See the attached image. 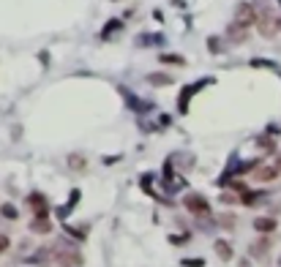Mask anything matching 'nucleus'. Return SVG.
<instances>
[{
	"mask_svg": "<svg viewBox=\"0 0 281 267\" xmlns=\"http://www.w3.org/2000/svg\"><path fill=\"white\" fill-rule=\"evenodd\" d=\"M68 166H71V169H85V158H82V155H68Z\"/></svg>",
	"mask_w": 281,
	"mask_h": 267,
	"instance_id": "nucleus-18",
	"label": "nucleus"
},
{
	"mask_svg": "<svg viewBox=\"0 0 281 267\" xmlns=\"http://www.w3.org/2000/svg\"><path fill=\"white\" fill-rule=\"evenodd\" d=\"M260 147L268 150V153H273V150H276V142H273L271 136H262V139H260Z\"/></svg>",
	"mask_w": 281,
	"mask_h": 267,
	"instance_id": "nucleus-20",
	"label": "nucleus"
},
{
	"mask_svg": "<svg viewBox=\"0 0 281 267\" xmlns=\"http://www.w3.org/2000/svg\"><path fill=\"white\" fill-rule=\"evenodd\" d=\"M276 226H279L276 218H265V216H262V218H257V221H254V229L260 232V235H271Z\"/></svg>",
	"mask_w": 281,
	"mask_h": 267,
	"instance_id": "nucleus-10",
	"label": "nucleus"
},
{
	"mask_svg": "<svg viewBox=\"0 0 281 267\" xmlns=\"http://www.w3.org/2000/svg\"><path fill=\"white\" fill-rule=\"evenodd\" d=\"M139 46H150V44H164V36H139L137 38Z\"/></svg>",
	"mask_w": 281,
	"mask_h": 267,
	"instance_id": "nucleus-16",
	"label": "nucleus"
},
{
	"mask_svg": "<svg viewBox=\"0 0 281 267\" xmlns=\"http://www.w3.org/2000/svg\"><path fill=\"white\" fill-rule=\"evenodd\" d=\"M246 36H249V27L238 25V22H230V27H227V38H230L232 44H243Z\"/></svg>",
	"mask_w": 281,
	"mask_h": 267,
	"instance_id": "nucleus-8",
	"label": "nucleus"
},
{
	"mask_svg": "<svg viewBox=\"0 0 281 267\" xmlns=\"http://www.w3.org/2000/svg\"><path fill=\"white\" fill-rule=\"evenodd\" d=\"M169 243H172V246H183V243H186V235H172V237H169Z\"/></svg>",
	"mask_w": 281,
	"mask_h": 267,
	"instance_id": "nucleus-25",
	"label": "nucleus"
},
{
	"mask_svg": "<svg viewBox=\"0 0 281 267\" xmlns=\"http://www.w3.org/2000/svg\"><path fill=\"white\" fill-rule=\"evenodd\" d=\"M180 265H183V267H202V265H205V259H183Z\"/></svg>",
	"mask_w": 281,
	"mask_h": 267,
	"instance_id": "nucleus-23",
	"label": "nucleus"
},
{
	"mask_svg": "<svg viewBox=\"0 0 281 267\" xmlns=\"http://www.w3.org/2000/svg\"><path fill=\"white\" fill-rule=\"evenodd\" d=\"M213 248H216V257H219L221 262H230V259H232V246L227 240H216Z\"/></svg>",
	"mask_w": 281,
	"mask_h": 267,
	"instance_id": "nucleus-11",
	"label": "nucleus"
},
{
	"mask_svg": "<svg viewBox=\"0 0 281 267\" xmlns=\"http://www.w3.org/2000/svg\"><path fill=\"white\" fill-rule=\"evenodd\" d=\"M27 205L33 207L36 218H49V202L44 199V194H30L27 196Z\"/></svg>",
	"mask_w": 281,
	"mask_h": 267,
	"instance_id": "nucleus-5",
	"label": "nucleus"
},
{
	"mask_svg": "<svg viewBox=\"0 0 281 267\" xmlns=\"http://www.w3.org/2000/svg\"><path fill=\"white\" fill-rule=\"evenodd\" d=\"M260 199H262V194H254V191H246V194L241 196V202H243V205H246V207L257 205V202H260Z\"/></svg>",
	"mask_w": 281,
	"mask_h": 267,
	"instance_id": "nucleus-15",
	"label": "nucleus"
},
{
	"mask_svg": "<svg viewBox=\"0 0 281 267\" xmlns=\"http://www.w3.org/2000/svg\"><path fill=\"white\" fill-rule=\"evenodd\" d=\"M120 27H123V22H120V19H109V22H107V25H104L101 36H104V38H109V36H112V33H115V30H120Z\"/></svg>",
	"mask_w": 281,
	"mask_h": 267,
	"instance_id": "nucleus-14",
	"label": "nucleus"
},
{
	"mask_svg": "<svg viewBox=\"0 0 281 267\" xmlns=\"http://www.w3.org/2000/svg\"><path fill=\"white\" fill-rule=\"evenodd\" d=\"M251 66H268V68H276V63H271V60H251Z\"/></svg>",
	"mask_w": 281,
	"mask_h": 267,
	"instance_id": "nucleus-26",
	"label": "nucleus"
},
{
	"mask_svg": "<svg viewBox=\"0 0 281 267\" xmlns=\"http://www.w3.org/2000/svg\"><path fill=\"white\" fill-rule=\"evenodd\" d=\"M279 166L276 164H273V166H268V164H260V166H257V169H254V180H260V183H271V180H276L279 177Z\"/></svg>",
	"mask_w": 281,
	"mask_h": 267,
	"instance_id": "nucleus-6",
	"label": "nucleus"
},
{
	"mask_svg": "<svg viewBox=\"0 0 281 267\" xmlns=\"http://www.w3.org/2000/svg\"><path fill=\"white\" fill-rule=\"evenodd\" d=\"M235 22L243 27H251L257 22V5L254 3H238L235 5Z\"/></svg>",
	"mask_w": 281,
	"mask_h": 267,
	"instance_id": "nucleus-4",
	"label": "nucleus"
},
{
	"mask_svg": "<svg viewBox=\"0 0 281 267\" xmlns=\"http://www.w3.org/2000/svg\"><path fill=\"white\" fill-rule=\"evenodd\" d=\"M183 207L189 213H194V216H200V218H208L210 216V202L205 199L202 194H194V191L183 196Z\"/></svg>",
	"mask_w": 281,
	"mask_h": 267,
	"instance_id": "nucleus-3",
	"label": "nucleus"
},
{
	"mask_svg": "<svg viewBox=\"0 0 281 267\" xmlns=\"http://www.w3.org/2000/svg\"><path fill=\"white\" fill-rule=\"evenodd\" d=\"M52 259H55L60 267H79L82 265V254L74 246H68L66 240H60L55 248H52Z\"/></svg>",
	"mask_w": 281,
	"mask_h": 267,
	"instance_id": "nucleus-1",
	"label": "nucleus"
},
{
	"mask_svg": "<svg viewBox=\"0 0 281 267\" xmlns=\"http://www.w3.org/2000/svg\"><path fill=\"white\" fill-rule=\"evenodd\" d=\"M219 224H221V226H227V229H232V226H235V216H221V218H219Z\"/></svg>",
	"mask_w": 281,
	"mask_h": 267,
	"instance_id": "nucleus-22",
	"label": "nucleus"
},
{
	"mask_svg": "<svg viewBox=\"0 0 281 267\" xmlns=\"http://www.w3.org/2000/svg\"><path fill=\"white\" fill-rule=\"evenodd\" d=\"M0 213H3V218H11V221L16 218V207L14 205H3L0 207Z\"/></svg>",
	"mask_w": 281,
	"mask_h": 267,
	"instance_id": "nucleus-21",
	"label": "nucleus"
},
{
	"mask_svg": "<svg viewBox=\"0 0 281 267\" xmlns=\"http://www.w3.org/2000/svg\"><path fill=\"white\" fill-rule=\"evenodd\" d=\"M213 82V79H205V82H197V85H189V88H186L183 93H180V98H178V107H180V112H186V109H189V98L194 96L197 90L202 88V85H210Z\"/></svg>",
	"mask_w": 281,
	"mask_h": 267,
	"instance_id": "nucleus-7",
	"label": "nucleus"
},
{
	"mask_svg": "<svg viewBox=\"0 0 281 267\" xmlns=\"http://www.w3.org/2000/svg\"><path fill=\"white\" fill-rule=\"evenodd\" d=\"M8 248H11V240H8L5 235H0V254H5Z\"/></svg>",
	"mask_w": 281,
	"mask_h": 267,
	"instance_id": "nucleus-24",
	"label": "nucleus"
},
{
	"mask_svg": "<svg viewBox=\"0 0 281 267\" xmlns=\"http://www.w3.org/2000/svg\"><path fill=\"white\" fill-rule=\"evenodd\" d=\"M257 27H260V33L265 38H273L279 33V16L273 14L271 5H260L257 8Z\"/></svg>",
	"mask_w": 281,
	"mask_h": 267,
	"instance_id": "nucleus-2",
	"label": "nucleus"
},
{
	"mask_svg": "<svg viewBox=\"0 0 281 267\" xmlns=\"http://www.w3.org/2000/svg\"><path fill=\"white\" fill-rule=\"evenodd\" d=\"M268 254H271V240H268V237H260V240H254V243H251V257L265 259Z\"/></svg>",
	"mask_w": 281,
	"mask_h": 267,
	"instance_id": "nucleus-9",
	"label": "nucleus"
},
{
	"mask_svg": "<svg viewBox=\"0 0 281 267\" xmlns=\"http://www.w3.org/2000/svg\"><path fill=\"white\" fill-rule=\"evenodd\" d=\"M276 166H279V169H281V153L276 155Z\"/></svg>",
	"mask_w": 281,
	"mask_h": 267,
	"instance_id": "nucleus-28",
	"label": "nucleus"
},
{
	"mask_svg": "<svg viewBox=\"0 0 281 267\" xmlns=\"http://www.w3.org/2000/svg\"><path fill=\"white\" fill-rule=\"evenodd\" d=\"M30 229L36 232V235H49V232H52V221H49V218H33Z\"/></svg>",
	"mask_w": 281,
	"mask_h": 267,
	"instance_id": "nucleus-12",
	"label": "nucleus"
},
{
	"mask_svg": "<svg viewBox=\"0 0 281 267\" xmlns=\"http://www.w3.org/2000/svg\"><path fill=\"white\" fill-rule=\"evenodd\" d=\"M208 49L213 52V55H219V52H221V41H219V36H210V38H208Z\"/></svg>",
	"mask_w": 281,
	"mask_h": 267,
	"instance_id": "nucleus-19",
	"label": "nucleus"
},
{
	"mask_svg": "<svg viewBox=\"0 0 281 267\" xmlns=\"http://www.w3.org/2000/svg\"><path fill=\"white\" fill-rule=\"evenodd\" d=\"M148 82L156 85V88H167V85H172L175 79L169 77V74H148Z\"/></svg>",
	"mask_w": 281,
	"mask_h": 267,
	"instance_id": "nucleus-13",
	"label": "nucleus"
},
{
	"mask_svg": "<svg viewBox=\"0 0 281 267\" xmlns=\"http://www.w3.org/2000/svg\"><path fill=\"white\" fill-rule=\"evenodd\" d=\"M159 60L161 63H169V66H183V57H180V55H159Z\"/></svg>",
	"mask_w": 281,
	"mask_h": 267,
	"instance_id": "nucleus-17",
	"label": "nucleus"
},
{
	"mask_svg": "<svg viewBox=\"0 0 281 267\" xmlns=\"http://www.w3.org/2000/svg\"><path fill=\"white\" fill-rule=\"evenodd\" d=\"M221 202H224V205H232V202H235V196H232V194H221Z\"/></svg>",
	"mask_w": 281,
	"mask_h": 267,
	"instance_id": "nucleus-27",
	"label": "nucleus"
}]
</instances>
